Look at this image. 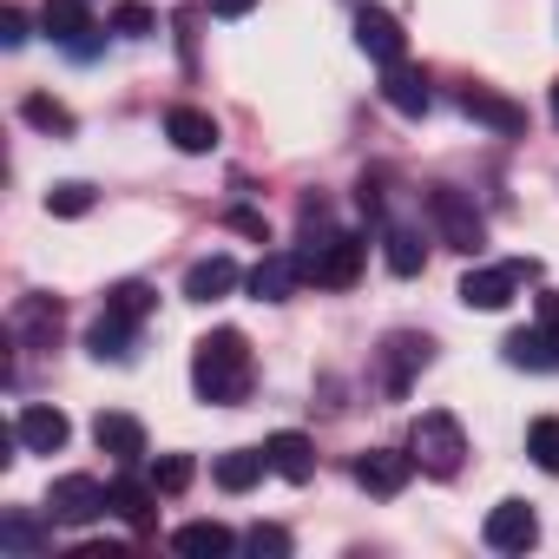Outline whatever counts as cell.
I'll use <instances>...</instances> for the list:
<instances>
[{
    "label": "cell",
    "instance_id": "f546056e",
    "mask_svg": "<svg viewBox=\"0 0 559 559\" xmlns=\"http://www.w3.org/2000/svg\"><path fill=\"white\" fill-rule=\"evenodd\" d=\"M526 454H533L546 474H559V415H539V421L526 428Z\"/></svg>",
    "mask_w": 559,
    "mask_h": 559
},
{
    "label": "cell",
    "instance_id": "4fadbf2b",
    "mask_svg": "<svg viewBox=\"0 0 559 559\" xmlns=\"http://www.w3.org/2000/svg\"><path fill=\"white\" fill-rule=\"evenodd\" d=\"M263 461H270V474H284V480H310V474H317V448H310V435H297V428L270 435V441H263Z\"/></svg>",
    "mask_w": 559,
    "mask_h": 559
},
{
    "label": "cell",
    "instance_id": "484cf974",
    "mask_svg": "<svg viewBox=\"0 0 559 559\" xmlns=\"http://www.w3.org/2000/svg\"><path fill=\"white\" fill-rule=\"evenodd\" d=\"M382 257H389L395 276H415V270H421V237H415L408 224H389V230H382Z\"/></svg>",
    "mask_w": 559,
    "mask_h": 559
},
{
    "label": "cell",
    "instance_id": "603a6c76",
    "mask_svg": "<svg viewBox=\"0 0 559 559\" xmlns=\"http://www.w3.org/2000/svg\"><path fill=\"white\" fill-rule=\"evenodd\" d=\"M40 27H47L60 47H80V40L93 34V8H86V0H47V8H40Z\"/></svg>",
    "mask_w": 559,
    "mask_h": 559
},
{
    "label": "cell",
    "instance_id": "836d02e7",
    "mask_svg": "<svg viewBox=\"0 0 559 559\" xmlns=\"http://www.w3.org/2000/svg\"><path fill=\"white\" fill-rule=\"evenodd\" d=\"M112 27H119V34H126V40H145V34H152V14H145V8H139V0H126V8H119V14H112Z\"/></svg>",
    "mask_w": 559,
    "mask_h": 559
},
{
    "label": "cell",
    "instance_id": "3957f363",
    "mask_svg": "<svg viewBox=\"0 0 559 559\" xmlns=\"http://www.w3.org/2000/svg\"><path fill=\"white\" fill-rule=\"evenodd\" d=\"M408 454H415V467H421V474L454 480V474H461V461H467V435H461V421H454L448 408H428V415L408 428Z\"/></svg>",
    "mask_w": 559,
    "mask_h": 559
},
{
    "label": "cell",
    "instance_id": "d4e9b609",
    "mask_svg": "<svg viewBox=\"0 0 559 559\" xmlns=\"http://www.w3.org/2000/svg\"><path fill=\"white\" fill-rule=\"evenodd\" d=\"M0 546H8V552H47L53 533L34 513H0Z\"/></svg>",
    "mask_w": 559,
    "mask_h": 559
},
{
    "label": "cell",
    "instance_id": "9c48e42d",
    "mask_svg": "<svg viewBox=\"0 0 559 559\" xmlns=\"http://www.w3.org/2000/svg\"><path fill=\"white\" fill-rule=\"evenodd\" d=\"M408 474H415V454H402V448H369L356 461V487L362 493H382V500H395L408 487Z\"/></svg>",
    "mask_w": 559,
    "mask_h": 559
},
{
    "label": "cell",
    "instance_id": "5b68a950",
    "mask_svg": "<svg viewBox=\"0 0 559 559\" xmlns=\"http://www.w3.org/2000/svg\"><path fill=\"white\" fill-rule=\"evenodd\" d=\"M428 217H435V230H441V243H448V250H461V257H480V243H487V224H480V211H474V198H467V191H454V185H435V191H428Z\"/></svg>",
    "mask_w": 559,
    "mask_h": 559
},
{
    "label": "cell",
    "instance_id": "44dd1931",
    "mask_svg": "<svg viewBox=\"0 0 559 559\" xmlns=\"http://www.w3.org/2000/svg\"><path fill=\"white\" fill-rule=\"evenodd\" d=\"M132 336H139V323H126V317L99 310V323L86 330V349H93L99 362H132Z\"/></svg>",
    "mask_w": 559,
    "mask_h": 559
},
{
    "label": "cell",
    "instance_id": "8992f818",
    "mask_svg": "<svg viewBox=\"0 0 559 559\" xmlns=\"http://www.w3.org/2000/svg\"><path fill=\"white\" fill-rule=\"evenodd\" d=\"M428 362H435V343L415 336V330H395V336H382V349H376V389H382V395H408V382H415Z\"/></svg>",
    "mask_w": 559,
    "mask_h": 559
},
{
    "label": "cell",
    "instance_id": "ac0fdd59",
    "mask_svg": "<svg viewBox=\"0 0 559 559\" xmlns=\"http://www.w3.org/2000/svg\"><path fill=\"white\" fill-rule=\"evenodd\" d=\"M14 336L34 343V349H53V336H60V304H53V297H21V304H14Z\"/></svg>",
    "mask_w": 559,
    "mask_h": 559
},
{
    "label": "cell",
    "instance_id": "f35d334b",
    "mask_svg": "<svg viewBox=\"0 0 559 559\" xmlns=\"http://www.w3.org/2000/svg\"><path fill=\"white\" fill-rule=\"evenodd\" d=\"M552 119H559V80H552Z\"/></svg>",
    "mask_w": 559,
    "mask_h": 559
},
{
    "label": "cell",
    "instance_id": "ffe728a7",
    "mask_svg": "<svg viewBox=\"0 0 559 559\" xmlns=\"http://www.w3.org/2000/svg\"><path fill=\"white\" fill-rule=\"evenodd\" d=\"M165 132H171V145H178V152H191V158L217 145V119H211V112H198V106H171V112H165Z\"/></svg>",
    "mask_w": 559,
    "mask_h": 559
},
{
    "label": "cell",
    "instance_id": "ba28073f",
    "mask_svg": "<svg viewBox=\"0 0 559 559\" xmlns=\"http://www.w3.org/2000/svg\"><path fill=\"white\" fill-rule=\"evenodd\" d=\"M461 112H467L474 126L500 132V139H520V132H526V106H513V99L493 93V86H461Z\"/></svg>",
    "mask_w": 559,
    "mask_h": 559
},
{
    "label": "cell",
    "instance_id": "277c9868",
    "mask_svg": "<svg viewBox=\"0 0 559 559\" xmlns=\"http://www.w3.org/2000/svg\"><path fill=\"white\" fill-rule=\"evenodd\" d=\"M539 276V263L533 257H507V263H474L467 276H461V304L467 310H507L526 284Z\"/></svg>",
    "mask_w": 559,
    "mask_h": 559
},
{
    "label": "cell",
    "instance_id": "30bf717a",
    "mask_svg": "<svg viewBox=\"0 0 559 559\" xmlns=\"http://www.w3.org/2000/svg\"><path fill=\"white\" fill-rule=\"evenodd\" d=\"M356 47H362L376 67H395V60L408 53V34H402V21H395V14L362 8V14H356Z\"/></svg>",
    "mask_w": 559,
    "mask_h": 559
},
{
    "label": "cell",
    "instance_id": "8fae6325",
    "mask_svg": "<svg viewBox=\"0 0 559 559\" xmlns=\"http://www.w3.org/2000/svg\"><path fill=\"white\" fill-rule=\"evenodd\" d=\"M539 539V513L526 507V500H500L493 513H487V546L493 552H526Z\"/></svg>",
    "mask_w": 559,
    "mask_h": 559
},
{
    "label": "cell",
    "instance_id": "52a82bcc",
    "mask_svg": "<svg viewBox=\"0 0 559 559\" xmlns=\"http://www.w3.org/2000/svg\"><path fill=\"white\" fill-rule=\"evenodd\" d=\"M47 513L60 526H93L99 513H112V487H99L93 474H60L53 493H47Z\"/></svg>",
    "mask_w": 559,
    "mask_h": 559
},
{
    "label": "cell",
    "instance_id": "4316f807",
    "mask_svg": "<svg viewBox=\"0 0 559 559\" xmlns=\"http://www.w3.org/2000/svg\"><path fill=\"white\" fill-rule=\"evenodd\" d=\"M500 349H507L513 369H552V343H546V330H513Z\"/></svg>",
    "mask_w": 559,
    "mask_h": 559
},
{
    "label": "cell",
    "instance_id": "f1b7e54d",
    "mask_svg": "<svg viewBox=\"0 0 559 559\" xmlns=\"http://www.w3.org/2000/svg\"><path fill=\"white\" fill-rule=\"evenodd\" d=\"M152 304H158V297H152L145 284H112V290H106V310H112V317H126V323H145V317H152Z\"/></svg>",
    "mask_w": 559,
    "mask_h": 559
},
{
    "label": "cell",
    "instance_id": "7402d4cb",
    "mask_svg": "<svg viewBox=\"0 0 559 559\" xmlns=\"http://www.w3.org/2000/svg\"><path fill=\"white\" fill-rule=\"evenodd\" d=\"M171 546H178L185 559H224V552L237 546V533H230V526H217V520H191V526H178V533H171Z\"/></svg>",
    "mask_w": 559,
    "mask_h": 559
},
{
    "label": "cell",
    "instance_id": "7c38bea8",
    "mask_svg": "<svg viewBox=\"0 0 559 559\" xmlns=\"http://www.w3.org/2000/svg\"><path fill=\"white\" fill-rule=\"evenodd\" d=\"M243 284H250V297H257V304H290V290L304 284V263H297V257H284V250H270V257L243 276Z\"/></svg>",
    "mask_w": 559,
    "mask_h": 559
},
{
    "label": "cell",
    "instance_id": "6da1fadb",
    "mask_svg": "<svg viewBox=\"0 0 559 559\" xmlns=\"http://www.w3.org/2000/svg\"><path fill=\"white\" fill-rule=\"evenodd\" d=\"M191 389L204 402H217V408L250 395V343H243V330H211L191 349Z\"/></svg>",
    "mask_w": 559,
    "mask_h": 559
},
{
    "label": "cell",
    "instance_id": "8d00e7d4",
    "mask_svg": "<svg viewBox=\"0 0 559 559\" xmlns=\"http://www.w3.org/2000/svg\"><path fill=\"white\" fill-rule=\"evenodd\" d=\"M257 8V0H211V14H224V21H243Z\"/></svg>",
    "mask_w": 559,
    "mask_h": 559
},
{
    "label": "cell",
    "instance_id": "4dcf8cb0",
    "mask_svg": "<svg viewBox=\"0 0 559 559\" xmlns=\"http://www.w3.org/2000/svg\"><path fill=\"white\" fill-rule=\"evenodd\" d=\"M47 211H53V217H86V211H93V185H80V178H73V185H53V191H47Z\"/></svg>",
    "mask_w": 559,
    "mask_h": 559
},
{
    "label": "cell",
    "instance_id": "1f68e13d",
    "mask_svg": "<svg viewBox=\"0 0 559 559\" xmlns=\"http://www.w3.org/2000/svg\"><path fill=\"white\" fill-rule=\"evenodd\" d=\"M243 552H257V559H290V533L284 526H250L243 533Z\"/></svg>",
    "mask_w": 559,
    "mask_h": 559
},
{
    "label": "cell",
    "instance_id": "9a60e30c",
    "mask_svg": "<svg viewBox=\"0 0 559 559\" xmlns=\"http://www.w3.org/2000/svg\"><path fill=\"white\" fill-rule=\"evenodd\" d=\"M67 435H73V421L60 408H21V421H14V441L34 448V454H60Z\"/></svg>",
    "mask_w": 559,
    "mask_h": 559
},
{
    "label": "cell",
    "instance_id": "7a4b0ae2",
    "mask_svg": "<svg viewBox=\"0 0 559 559\" xmlns=\"http://www.w3.org/2000/svg\"><path fill=\"white\" fill-rule=\"evenodd\" d=\"M297 263H304V284H317V290H349L356 276H362V263H369V243L349 237V230H323V237H310V243L297 250Z\"/></svg>",
    "mask_w": 559,
    "mask_h": 559
},
{
    "label": "cell",
    "instance_id": "74e56055",
    "mask_svg": "<svg viewBox=\"0 0 559 559\" xmlns=\"http://www.w3.org/2000/svg\"><path fill=\"white\" fill-rule=\"evenodd\" d=\"M230 230H243V237H263V217H257V211H230Z\"/></svg>",
    "mask_w": 559,
    "mask_h": 559
},
{
    "label": "cell",
    "instance_id": "83f0119b",
    "mask_svg": "<svg viewBox=\"0 0 559 559\" xmlns=\"http://www.w3.org/2000/svg\"><path fill=\"white\" fill-rule=\"evenodd\" d=\"M21 119L40 126V132H73V112H67L60 99H47V93H27V99H21Z\"/></svg>",
    "mask_w": 559,
    "mask_h": 559
},
{
    "label": "cell",
    "instance_id": "cb8c5ba5",
    "mask_svg": "<svg viewBox=\"0 0 559 559\" xmlns=\"http://www.w3.org/2000/svg\"><path fill=\"white\" fill-rule=\"evenodd\" d=\"M263 467H270V461H263V448H230V454H217V467H211V474H217V487H224V493H250V487L263 480Z\"/></svg>",
    "mask_w": 559,
    "mask_h": 559
},
{
    "label": "cell",
    "instance_id": "2e32d148",
    "mask_svg": "<svg viewBox=\"0 0 559 559\" xmlns=\"http://www.w3.org/2000/svg\"><path fill=\"white\" fill-rule=\"evenodd\" d=\"M112 513H119L132 533H152V526H158V487H152V480H132V474H119V480H112Z\"/></svg>",
    "mask_w": 559,
    "mask_h": 559
},
{
    "label": "cell",
    "instance_id": "5bb4252c",
    "mask_svg": "<svg viewBox=\"0 0 559 559\" xmlns=\"http://www.w3.org/2000/svg\"><path fill=\"white\" fill-rule=\"evenodd\" d=\"M382 99L402 112V119H421L428 106H435V93H428V73H415V67H382Z\"/></svg>",
    "mask_w": 559,
    "mask_h": 559
},
{
    "label": "cell",
    "instance_id": "e0dca14e",
    "mask_svg": "<svg viewBox=\"0 0 559 559\" xmlns=\"http://www.w3.org/2000/svg\"><path fill=\"white\" fill-rule=\"evenodd\" d=\"M237 290V263L217 250V257H198L191 270H185V297L191 304H211V297H230Z\"/></svg>",
    "mask_w": 559,
    "mask_h": 559
},
{
    "label": "cell",
    "instance_id": "d590c367",
    "mask_svg": "<svg viewBox=\"0 0 559 559\" xmlns=\"http://www.w3.org/2000/svg\"><path fill=\"white\" fill-rule=\"evenodd\" d=\"M0 47H27V14L21 8H0Z\"/></svg>",
    "mask_w": 559,
    "mask_h": 559
},
{
    "label": "cell",
    "instance_id": "d6a6232c",
    "mask_svg": "<svg viewBox=\"0 0 559 559\" xmlns=\"http://www.w3.org/2000/svg\"><path fill=\"white\" fill-rule=\"evenodd\" d=\"M152 487H158V493H185V487H191V454H165V461L152 467Z\"/></svg>",
    "mask_w": 559,
    "mask_h": 559
},
{
    "label": "cell",
    "instance_id": "d6986e66",
    "mask_svg": "<svg viewBox=\"0 0 559 559\" xmlns=\"http://www.w3.org/2000/svg\"><path fill=\"white\" fill-rule=\"evenodd\" d=\"M93 441H99V454H112V461H145V428L132 421V415H99L93 421Z\"/></svg>",
    "mask_w": 559,
    "mask_h": 559
},
{
    "label": "cell",
    "instance_id": "e575fe53",
    "mask_svg": "<svg viewBox=\"0 0 559 559\" xmlns=\"http://www.w3.org/2000/svg\"><path fill=\"white\" fill-rule=\"evenodd\" d=\"M539 330H546V343H552V369H559V290L539 297Z\"/></svg>",
    "mask_w": 559,
    "mask_h": 559
}]
</instances>
